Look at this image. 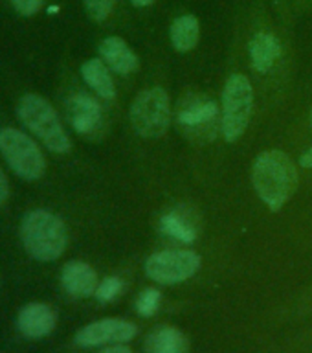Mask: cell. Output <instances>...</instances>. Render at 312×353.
I'll return each instance as SVG.
<instances>
[{
    "mask_svg": "<svg viewBox=\"0 0 312 353\" xmlns=\"http://www.w3.org/2000/svg\"><path fill=\"white\" fill-rule=\"evenodd\" d=\"M61 285L74 298H88L96 294L98 274L85 261H68L61 272Z\"/></svg>",
    "mask_w": 312,
    "mask_h": 353,
    "instance_id": "7c38bea8",
    "label": "cell"
},
{
    "mask_svg": "<svg viewBox=\"0 0 312 353\" xmlns=\"http://www.w3.org/2000/svg\"><path fill=\"white\" fill-rule=\"evenodd\" d=\"M134 8H145V6H151L154 0H131Z\"/></svg>",
    "mask_w": 312,
    "mask_h": 353,
    "instance_id": "484cf974",
    "label": "cell"
},
{
    "mask_svg": "<svg viewBox=\"0 0 312 353\" xmlns=\"http://www.w3.org/2000/svg\"><path fill=\"white\" fill-rule=\"evenodd\" d=\"M136 325L129 320L103 319L85 325L77 331L76 344L81 347H96L105 344H125L136 336Z\"/></svg>",
    "mask_w": 312,
    "mask_h": 353,
    "instance_id": "ba28073f",
    "label": "cell"
},
{
    "mask_svg": "<svg viewBox=\"0 0 312 353\" xmlns=\"http://www.w3.org/2000/svg\"><path fill=\"white\" fill-rule=\"evenodd\" d=\"M202 258L193 250H162L145 261V274L162 285H175L197 274Z\"/></svg>",
    "mask_w": 312,
    "mask_h": 353,
    "instance_id": "52a82bcc",
    "label": "cell"
},
{
    "mask_svg": "<svg viewBox=\"0 0 312 353\" xmlns=\"http://www.w3.org/2000/svg\"><path fill=\"white\" fill-rule=\"evenodd\" d=\"M43 2L44 0H11L13 8H15V10L24 17L35 15V13L41 10Z\"/></svg>",
    "mask_w": 312,
    "mask_h": 353,
    "instance_id": "7402d4cb",
    "label": "cell"
},
{
    "mask_svg": "<svg viewBox=\"0 0 312 353\" xmlns=\"http://www.w3.org/2000/svg\"><path fill=\"white\" fill-rule=\"evenodd\" d=\"M253 109L252 83L242 74H231L222 90V121L220 131L228 143L237 142L245 134Z\"/></svg>",
    "mask_w": 312,
    "mask_h": 353,
    "instance_id": "277c9868",
    "label": "cell"
},
{
    "mask_svg": "<svg viewBox=\"0 0 312 353\" xmlns=\"http://www.w3.org/2000/svg\"><path fill=\"white\" fill-rule=\"evenodd\" d=\"M10 197V182L6 179L4 171L0 170V206L8 201Z\"/></svg>",
    "mask_w": 312,
    "mask_h": 353,
    "instance_id": "603a6c76",
    "label": "cell"
},
{
    "mask_svg": "<svg viewBox=\"0 0 312 353\" xmlns=\"http://www.w3.org/2000/svg\"><path fill=\"white\" fill-rule=\"evenodd\" d=\"M123 289V283L118 276H109V278H105L103 281H99L98 289H96V294L94 296L98 298L99 302H112L118 294Z\"/></svg>",
    "mask_w": 312,
    "mask_h": 353,
    "instance_id": "44dd1931",
    "label": "cell"
},
{
    "mask_svg": "<svg viewBox=\"0 0 312 353\" xmlns=\"http://www.w3.org/2000/svg\"><path fill=\"white\" fill-rule=\"evenodd\" d=\"M300 165H302V168H312V148H309L307 151L300 157Z\"/></svg>",
    "mask_w": 312,
    "mask_h": 353,
    "instance_id": "d4e9b609",
    "label": "cell"
},
{
    "mask_svg": "<svg viewBox=\"0 0 312 353\" xmlns=\"http://www.w3.org/2000/svg\"><path fill=\"white\" fill-rule=\"evenodd\" d=\"M147 353H186L187 339L180 330L173 325H162L154 330L145 341Z\"/></svg>",
    "mask_w": 312,
    "mask_h": 353,
    "instance_id": "2e32d148",
    "label": "cell"
},
{
    "mask_svg": "<svg viewBox=\"0 0 312 353\" xmlns=\"http://www.w3.org/2000/svg\"><path fill=\"white\" fill-rule=\"evenodd\" d=\"M98 353H132L131 347H127L125 344H110V346H105L101 352Z\"/></svg>",
    "mask_w": 312,
    "mask_h": 353,
    "instance_id": "cb8c5ba5",
    "label": "cell"
},
{
    "mask_svg": "<svg viewBox=\"0 0 312 353\" xmlns=\"http://www.w3.org/2000/svg\"><path fill=\"white\" fill-rule=\"evenodd\" d=\"M116 2L118 0H83L88 17L96 22L107 21L112 10H114Z\"/></svg>",
    "mask_w": 312,
    "mask_h": 353,
    "instance_id": "ffe728a7",
    "label": "cell"
},
{
    "mask_svg": "<svg viewBox=\"0 0 312 353\" xmlns=\"http://www.w3.org/2000/svg\"><path fill=\"white\" fill-rule=\"evenodd\" d=\"M129 118L142 138L164 137L171 123L169 96L160 87L143 88L131 103Z\"/></svg>",
    "mask_w": 312,
    "mask_h": 353,
    "instance_id": "5b68a950",
    "label": "cell"
},
{
    "mask_svg": "<svg viewBox=\"0 0 312 353\" xmlns=\"http://www.w3.org/2000/svg\"><path fill=\"white\" fill-rule=\"evenodd\" d=\"M19 120L28 131L33 132L41 142L54 153H68L72 142L61 123L55 109L39 94H26L17 107Z\"/></svg>",
    "mask_w": 312,
    "mask_h": 353,
    "instance_id": "3957f363",
    "label": "cell"
},
{
    "mask_svg": "<svg viewBox=\"0 0 312 353\" xmlns=\"http://www.w3.org/2000/svg\"><path fill=\"white\" fill-rule=\"evenodd\" d=\"M162 302V292L158 289H145L136 300V311L140 316H153Z\"/></svg>",
    "mask_w": 312,
    "mask_h": 353,
    "instance_id": "d6986e66",
    "label": "cell"
},
{
    "mask_svg": "<svg viewBox=\"0 0 312 353\" xmlns=\"http://www.w3.org/2000/svg\"><path fill=\"white\" fill-rule=\"evenodd\" d=\"M160 228L167 236L175 237L182 243H193L195 237H197V230L193 228V225L178 212H171V214H165L162 219H160Z\"/></svg>",
    "mask_w": 312,
    "mask_h": 353,
    "instance_id": "ac0fdd59",
    "label": "cell"
},
{
    "mask_svg": "<svg viewBox=\"0 0 312 353\" xmlns=\"http://www.w3.org/2000/svg\"><path fill=\"white\" fill-rule=\"evenodd\" d=\"M252 186L272 212L281 210L298 188L294 160L278 149L261 153L252 165Z\"/></svg>",
    "mask_w": 312,
    "mask_h": 353,
    "instance_id": "6da1fadb",
    "label": "cell"
},
{
    "mask_svg": "<svg viewBox=\"0 0 312 353\" xmlns=\"http://www.w3.org/2000/svg\"><path fill=\"white\" fill-rule=\"evenodd\" d=\"M248 54H250L253 70H258L259 74H267L272 70V66L275 65L281 54L280 39L270 32H258L248 43Z\"/></svg>",
    "mask_w": 312,
    "mask_h": 353,
    "instance_id": "5bb4252c",
    "label": "cell"
},
{
    "mask_svg": "<svg viewBox=\"0 0 312 353\" xmlns=\"http://www.w3.org/2000/svg\"><path fill=\"white\" fill-rule=\"evenodd\" d=\"M0 153L10 168L24 181H37L44 175L46 160L26 132L6 127L0 131Z\"/></svg>",
    "mask_w": 312,
    "mask_h": 353,
    "instance_id": "8992f818",
    "label": "cell"
},
{
    "mask_svg": "<svg viewBox=\"0 0 312 353\" xmlns=\"http://www.w3.org/2000/svg\"><path fill=\"white\" fill-rule=\"evenodd\" d=\"M311 125H312V110H311Z\"/></svg>",
    "mask_w": 312,
    "mask_h": 353,
    "instance_id": "4316f807",
    "label": "cell"
},
{
    "mask_svg": "<svg viewBox=\"0 0 312 353\" xmlns=\"http://www.w3.org/2000/svg\"><path fill=\"white\" fill-rule=\"evenodd\" d=\"M66 114L74 131L81 137H94L103 127V109L87 92H76L66 99Z\"/></svg>",
    "mask_w": 312,
    "mask_h": 353,
    "instance_id": "9c48e42d",
    "label": "cell"
},
{
    "mask_svg": "<svg viewBox=\"0 0 312 353\" xmlns=\"http://www.w3.org/2000/svg\"><path fill=\"white\" fill-rule=\"evenodd\" d=\"M21 239L32 258L39 261H55L65 252L68 230L59 215L48 210H32L22 219Z\"/></svg>",
    "mask_w": 312,
    "mask_h": 353,
    "instance_id": "7a4b0ae2",
    "label": "cell"
},
{
    "mask_svg": "<svg viewBox=\"0 0 312 353\" xmlns=\"http://www.w3.org/2000/svg\"><path fill=\"white\" fill-rule=\"evenodd\" d=\"M171 44L176 52L186 54L197 46L200 37V24L195 15H180L173 21L169 30Z\"/></svg>",
    "mask_w": 312,
    "mask_h": 353,
    "instance_id": "e0dca14e",
    "label": "cell"
},
{
    "mask_svg": "<svg viewBox=\"0 0 312 353\" xmlns=\"http://www.w3.org/2000/svg\"><path fill=\"white\" fill-rule=\"evenodd\" d=\"M99 57L120 76H127L138 70V57L131 46L120 37H107L99 44Z\"/></svg>",
    "mask_w": 312,
    "mask_h": 353,
    "instance_id": "4fadbf2b",
    "label": "cell"
},
{
    "mask_svg": "<svg viewBox=\"0 0 312 353\" xmlns=\"http://www.w3.org/2000/svg\"><path fill=\"white\" fill-rule=\"evenodd\" d=\"M81 76L88 87L103 99L116 98V87L110 76L109 66L105 65L103 59H88L83 63Z\"/></svg>",
    "mask_w": 312,
    "mask_h": 353,
    "instance_id": "9a60e30c",
    "label": "cell"
},
{
    "mask_svg": "<svg viewBox=\"0 0 312 353\" xmlns=\"http://www.w3.org/2000/svg\"><path fill=\"white\" fill-rule=\"evenodd\" d=\"M55 324H57L55 309L43 302L28 303L19 311V316H17V327L26 339L48 336L55 330Z\"/></svg>",
    "mask_w": 312,
    "mask_h": 353,
    "instance_id": "30bf717a",
    "label": "cell"
},
{
    "mask_svg": "<svg viewBox=\"0 0 312 353\" xmlns=\"http://www.w3.org/2000/svg\"><path fill=\"white\" fill-rule=\"evenodd\" d=\"M217 116H219V105L211 99L198 98V96L182 101L176 110V121L187 132L204 131L206 127L214 123Z\"/></svg>",
    "mask_w": 312,
    "mask_h": 353,
    "instance_id": "8fae6325",
    "label": "cell"
}]
</instances>
